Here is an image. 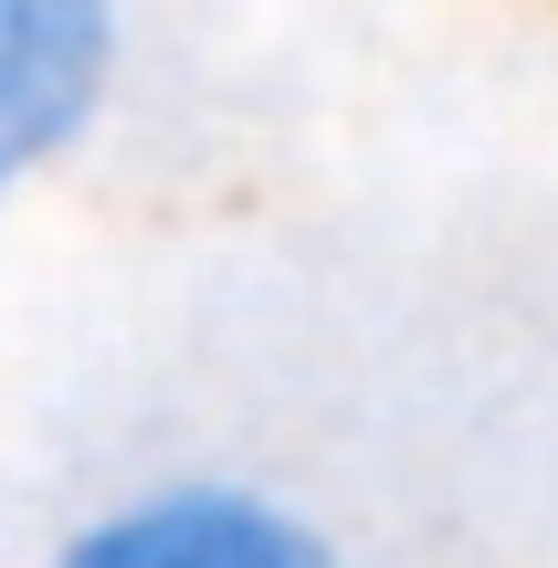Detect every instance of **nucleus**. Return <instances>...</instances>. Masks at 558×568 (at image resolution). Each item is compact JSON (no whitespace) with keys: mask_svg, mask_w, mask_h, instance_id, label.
<instances>
[{"mask_svg":"<svg viewBox=\"0 0 558 568\" xmlns=\"http://www.w3.org/2000/svg\"><path fill=\"white\" fill-rule=\"evenodd\" d=\"M126 74V0H0V201L53 180L105 126Z\"/></svg>","mask_w":558,"mask_h":568,"instance_id":"f03ea898","label":"nucleus"},{"mask_svg":"<svg viewBox=\"0 0 558 568\" xmlns=\"http://www.w3.org/2000/svg\"><path fill=\"white\" fill-rule=\"evenodd\" d=\"M32 568H358V548L264 474L190 464L84 506Z\"/></svg>","mask_w":558,"mask_h":568,"instance_id":"f257e3e1","label":"nucleus"}]
</instances>
